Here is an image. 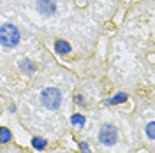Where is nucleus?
Wrapping results in <instances>:
<instances>
[{"label": "nucleus", "mask_w": 155, "mask_h": 153, "mask_svg": "<svg viewBox=\"0 0 155 153\" xmlns=\"http://www.w3.org/2000/svg\"><path fill=\"white\" fill-rule=\"evenodd\" d=\"M0 42L5 48H14L19 42V30L11 23L2 25L0 27Z\"/></svg>", "instance_id": "nucleus-1"}, {"label": "nucleus", "mask_w": 155, "mask_h": 153, "mask_svg": "<svg viewBox=\"0 0 155 153\" xmlns=\"http://www.w3.org/2000/svg\"><path fill=\"white\" fill-rule=\"evenodd\" d=\"M41 102L48 109H58L60 104H62V93L58 92L57 88H46L41 93Z\"/></svg>", "instance_id": "nucleus-2"}, {"label": "nucleus", "mask_w": 155, "mask_h": 153, "mask_svg": "<svg viewBox=\"0 0 155 153\" xmlns=\"http://www.w3.org/2000/svg\"><path fill=\"white\" fill-rule=\"evenodd\" d=\"M116 139H118V130H116V127H113V125H109V123L101 127V130H99V141L102 144L111 146V144L116 143Z\"/></svg>", "instance_id": "nucleus-3"}, {"label": "nucleus", "mask_w": 155, "mask_h": 153, "mask_svg": "<svg viewBox=\"0 0 155 153\" xmlns=\"http://www.w3.org/2000/svg\"><path fill=\"white\" fill-rule=\"evenodd\" d=\"M37 11L41 14H44V16H51V14H55L58 9V4L57 0H37Z\"/></svg>", "instance_id": "nucleus-4"}, {"label": "nucleus", "mask_w": 155, "mask_h": 153, "mask_svg": "<svg viewBox=\"0 0 155 153\" xmlns=\"http://www.w3.org/2000/svg\"><path fill=\"white\" fill-rule=\"evenodd\" d=\"M55 49H57V53H60V55H69L72 48H71V44H69L67 41H62L60 39V41L55 42Z\"/></svg>", "instance_id": "nucleus-5"}, {"label": "nucleus", "mask_w": 155, "mask_h": 153, "mask_svg": "<svg viewBox=\"0 0 155 153\" xmlns=\"http://www.w3.org/2000/svg\"><path fill=\"white\" fill-rule=\"evenodd\" d=\"M125 100H127V93L120 92V93H116L113 99H109V100H107V104H122V102H125Z\"/></svg>", "instance_id": "nucleus-6"}, {"label": "nucleus", "mask_w": 155, "mask_h": 153, "mask_svg": "<svg viewBox=\"0 0 155 153\" xmlns=\"http://www.w3.org/2000/svg\"><path fill=\"white\" fill-rule=\"evenodd\" d=\"M11 139H12V134L9 132V129L2 127L0 129V143H9Z\"/></svg>", "instance_id": "nucleus-7"}, {"label": "nucleus", "mask_w": 155, "mask_h": 153, "mask_svg": "<svg viewBox=\"0 0 155 153\" xmlns=\"http://www.w3.org/2000/svg\"><path fill=\"white\" fill-rule=\"evenodd\" d=\"M85 122H87V120H85V116L83 115H72L71 116V123L74 125V127H83Z\"/></svg>", "instance_id": "nucleus-8"}, {"label": "nucleus", "mask_w": 155, "mask_h": 153, "mask_svg": "<svg viewBox=\"0 0 155 153\" xmlns=\"http://www.w3.org/2000/svg\"><path fill=\"white\" fill-rule=\"evenodd\" d=\"M32 146H34L35 150H44V148H46V141H44L42 137H34V139H32Z\"/></svg>", "instance_id": "nucleus-9"}, {"label": "nucleus", "mask_w": 155, "mask_h": 153, "mask_svg": "<svg viewBox=\"0 0 155 153\" xmlns=\"http://www.w3.org/2000/svg\"><path fill=\"white\" fill-rule=\"evenodd\" d=\"M153 123H148V127H146V134H148V137L150 139H153Z\"/></svg>", "instance_id": "nucleus-10"}, {"label": "nucleus", "mask_w": 155, "mask_h": 153, "mask_svg": "<svg viewBox=\"0 0 155 153\" xmlns=\"http://www.w3.org/2000/svg\"><path fill=\"white\" fill-rule=\"evenodd\" d=\"M81 150H83L85 153H88V151H90V148H88V144H87V143H81Z\"/></svg>", "instance_id": "nucleus-11"}]
</instances>
